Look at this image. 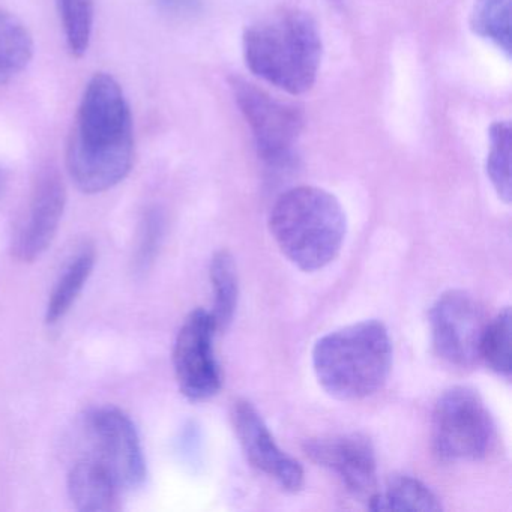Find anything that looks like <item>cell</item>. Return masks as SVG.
Returning a JSON list of instances; mask_svg holds the SVG:
<instances>
[{"label":"cell","mask_w":512,"mask_h":512,"mask_svg":"<svg viewBox=\"0 0 512 512\" xmlns=\"http://www.w3.org/2000/svg\"><path fill=\"white\" fill-rule=\"evenodd\" d=\"M133 163L130 103L115 77L95 74L83 92L68 142V173L83 193L100 194L121 184Z\"/></svg>","instance_id":"obj_1"},{"label":"cell","mask_w":512,"mask_h":512,"mask_svg":"<svg viewBox=\"0 0 512 512\" xmlns=\"http://www.w3.org/2000/svg\"><path fill=\"white\" fill-rule=\"evenodd\" d=\"M251 73L290 95L316 83L322 64V35L316 20L295 8L269 14L247 28L242 38Z\"/></svg>","instance_id":"obj_2"},{"label":"cell","mask_w":512,"mask_h":512,"mask_svg":"<svg viewBox=\"0 0 512 512\" xmlns=\"http://www.w3.org/2000/svg\"><path fill=\"white\" fill-rule=\"evenodd\" d=\"M269 229L293 265L305 272L319 271L343 247L346 214L334 194L302 185L278 197L269 215Z\"/></svg>","instance_id":"obj_3"},{"label":"cell","mask_w":512,"mask_h":512,"mask_svg":"<svg viewBox=\"0 0 512 512\" xmlns=\"http://www.w3.org/2000/svg\"><path fill=\"white\" fill-rule=\"evenodd\" d=\"M313 367L322 388L338 400L376 394L391 373L388 329L377 320H364L325 335L314 344Z\"/></svg>","instance_id":"obj_4"},{"label":"cell","mask_w":512,"mask_h":512,"mask_svg":"<svg viewBox=\"0 0 512 512\" xmlns=\"http://www.w3.org/2000/svg\"><path fill=\"white\" fill-rule=\"evenodd\" d=\"M433 446L446 461L481 460L494 442L493 416L478 392L467 386L448 389L433 410Z\"/></svg>","instance_id":"obj_5"},{"label":"cell","mask_w":512,"mask_h":512,"mask_svg":"<svg viewBox=\"0 0 512 512\" xmlns=\"http://www.w3.org/2000/svg\"><path fill=\"white\" fill-rule=\"evenodd\" d=\"M232 89L260 158L272 167L289 166L304 127L301 110L239 77L232 80Z\"/></svg>","instance_id":"obj_6"},{"label":"cell","mask_w":512,"mask_h":512,"mask_svg":"<svg viewBox=\"0 0 512 512\" xmlns=\"http://www.w3.org/2000/svg\"><path fill=\"white\" fill-rule=\"evenodd\" d=\"M86 431L95 460L100 461L121 490H136L145 484L148 469L136 425L118 407L106 406L86 416Z\"/></svg>","instance_id":"obj_7"},{"label":"cell","mask_w":512,"mask_h":512,"mask_svg":"<svg viewBox=\"0 0 512 512\" xmlns=\"http://www.w3.org/2000/svg\"><path fill=\"white\" fill-rule=\"evenodd\" d=\"M487 322L484 308L470 293L463 290L443 293L430 313L434 350L449 365L473 367L479 361Z\"/></svg>","instance_id":"obj_8"},{"label":"cell","mask_w":512,"mask_h":512,"mask_svg":"<svg viewBox=\"0 0 512 512\" xmlns=\"http://www.w3.org/2000/svg\"><path fill=\"white\" fill-rule=\"evenodd\" d=\"M217 332L209 311H191L179 329L173 347V367L182 394L191 401H205L221 389V370L214 352Z\"/></svg>","instance_id":"obj_9"},{"label":"cell","mask_w":512,"mask_h":512,"mask_svg":"<svg viewBox=\"0 0 512 512\" xmlns=\"http://www.w3.org/2000/svg\"><path fill=\"white\" fill-rule=\"evenodd\" d=\"M233 428L248 461L260 472L275 479L284 491L296 493L304 485V469L275 442L259 410L247 400L233 403Z\"/></svg>","instance_id":"obj_10"},{"label":"cell","mask_w":512,"mask_h":512,"mask_svg":"<svg viewBox=\"0 0 512 512\" xmlns=\"http://www.w3.org/2000/svg\"><path fill=\"white\" fill-rule=\"evenodd\" d=\"M305 454L332 470L347 490L361 500H370L377 493V461L373 445L362 434L319 437L307 440Z\"/></svg>","instance_id":"obj_11"},{"label":"cell","mask_w":512,"mask_h":512,"mask_svg":"<svg viewBox=\"0 0 512 512\" xmlns=\"http://www.w3.org/2000/svg\"><path fill=\"white\" fill-rule=\"evenodd\" d=\"M65 203L67 191L59 176L53 173L44 176L13 235L11 251L17 260L31 263L46 253L61 226Z\"/></svg>","instance_id":"obj_12"},{"label":"cell","mask_w":512,"mask_h":512,"mask_svg":"<svg viewBox=\"0 0 512 512\" xmlns=\"http://www.w3.org/2000/svg\"><path fill=\"white\" fill-rule=\"evenodd\" d=\"M121 491L109 470L91 455L77 461L68 475V493L79 511H118Z\"/></svg>","instance_id":"obj_13"},{"label":"cell","mask_w":512,"mask_h":512,"mask_svg":"<svg viewBox=\"0 0 512 512\" xmlns=\"http://www.w3.org/2000/svg\"><path fill=\"white\" fill-rule=\"evenodd\" d=\"M34 52V37L25 23L0 8V86L20 76L31 64Z\"/></svg>","instance_id":"obj_14"},{"label":"cell","mask_w":512,"mask_h":512,"mask_svg":"<svg viewBox=\"0 0 512 512\" xmlns=\"http://www.w3.org/2000/svg\"><path fill=\"white\" fill-rule=\"evenodd\" d=\"M371 511H442L439 497L419 479L398 475L368 500Z\"/></svg>","instance_id":"obj_15"},{"label":"cell","mask_w":512,"mask_h":512,"mask_svg":"<svg viewBox=\"0 0 512 512\" xmlns=\"http://www.w3.org/2000/svg\"><path fill=\"white\" fill-rule=\"evenodd\" d=\"M95 266V251L85 248L80 251L59 277L46 308V322L56 325L61 322L88 283Z\"/></svg>","instance_id":"obj_16"},{"label":"cell","mask_w":512,"mask_h":512,"mask_svg":"<svg viewBox=\"0 0 512 512\" xmlns=\"http://www.w3.org/2000/svg\"><path fill=\"white\" fill-rule=\"evenodd\" d=\"M209 277L214 289V310L211 314L217 331H224L235 316L239 293L235 260L229 251H218L212 257Z\"/></svg>","instance_id":"obj_17"},{"label":"cell","mask_w":512,"mask_h":512,"mask_svg":"<svg viewBox=\"0 0 512 512\" xmlns=\"http://www.w3.org/2000/svg\"><path fill=\"white\" fill-rule=\"evenodd\" d=\"M512 0H475L470 13V29L511 56Z\"/></svg>","instance_id":"obj_18"},{"label":"cell","mask_w":512,"mask_h":512,"mask_svg":"<svg viewBox=\"0 0 512 512\" xmlns=\"http://www.w3.org/2000/svg\"><path fill=\"white\" fill-rule=\"evenodd\" d=\"M56 5L68 50L74 58H83L94 32V0H56Z\"/></svg>","instance_id":"obj_19"},{"label":"cell","mask_w":512,"mask_h":512,"mask_svg":"<svg viewBox=\"0 0 512 512\" xmlns=\"http://www.w3.org/2000/svg\"><path fill=\"white\" fill-rule=\"evenodd\" d=\"M479 359L499 376L505 379L511 377V310L508 307L488 320L482 335Z\"/></svg>","instance_id":"obj_20"},{"label":"cell","mask_w":512,"mask_h":512,"mask_svg":"<svg viewBox=\"0 0 512 512\" xmlns=\"http://www.w3.org/2000/svg\"><path fill=\"white\" fill-rule=\"evenodd\" d=\"M490 149L487 155V176L497 196L505 203L511 202V125L494 122L488 131Z\"/></svg>","instance_id":"obj_21"},{"label":"cell","mask_w":512,"mask_h":512,"mask_svg":"<svg viewBox=\"0 0 512 512\" xmlns=\"http://www.w3.org/2000/svg\"><path fill=\"white\" fill-rule=\"evenodd\" d=\"M161 223L160 218L155 214H149L143 226V235L140 238L139 248H137V266H145L151 259L152 253L157 247V239L160 238Z\"/></svg>","instance_id":"obj_22"},{"label":"cell","mask_w":512,"mask_h":512,"mask_svg":"<svg viewBox=\"0 0 512 512\" xmlns=\"http://www.w3.org/2000/svg\"><path fill=\"white\" fill-rule=\"evenodd\" d=\"M157 4L170 13L190 14L199 7V0H157Z\"/></svg>","instance_id":"obj_23"},{"label":"cell","mask_w":512,"mask_h":512,"mask_svg":"<svg viewBox=\"0 0 512 512\" xmlns=\"http://www.w3.org/2000/svg\"><path fill=\"white\" fill-rule=\"evenodd\" d=\"M5 188V175L4 172H2V169H0V194L4 193Z\"/></svg>","instance_id":"obj_24"}]
</instances>
